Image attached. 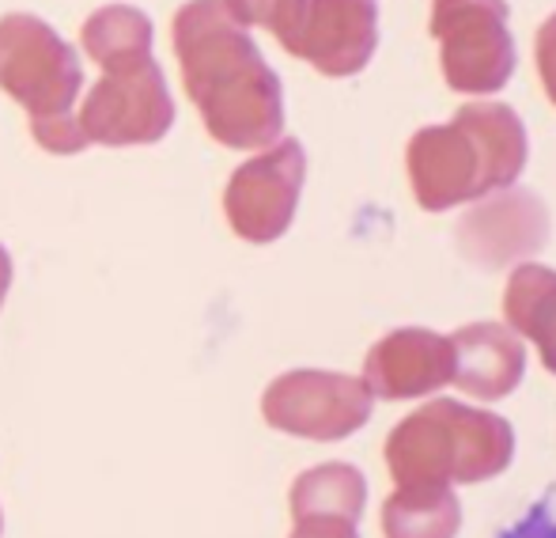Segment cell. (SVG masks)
Returning <instances> with one entry per match:
<instances>
[{
  "mask_svg": "<svg viewBox=\"0 0 556 538\" xmlns=\"http://www.w3.org/2000/svg\"><path fill=\"white\" fill-rule=\"evenodd\" d=\"M409 509H417V524H387L390 538H451L458 527V504L443 489H402Z\"/></svg>",
  "mask_w": 556,
  "mask_h": 538,
  "instance_id": "obj_16",
  "label": "cell"
},
{
  "mask_svg": "<svg viewBox=\"0 0 556 538\" xmlns=\"http://www.w3.org/2000/svg\"><path fill=\"white\" fill-rule=\"evenodd\" d=\"M538 73H542L545 96L556 107V12L538 27Z\"/></svg>",
  "mask_w": 556,
  "mask_h": 538,
  "instance_id": "obj_18",
  "label": "cell"
},
{
  "mask_svg": "<svg viewBox=\"0 0 556 538\" xmlns=\"http://www.w3.org/2000/svg\"><path fill=\"white\" fill-rule=\"evenodd\" d=\"M303 178L307 155L300 140H277L242 163L224 190V213L235 236L247 243H273L285 236L300 205Z\"/></svg>",
  "mask_w": 556,
  "mask_h": 538,
  "instance_id": "obj_8",
  "label": "cell"
},
{
  "mask_svg": "<svg viewBox=\"0 0 556 538\" xmlns=\"http://www.w3.org/2000/svg\"><path fill=\"white\" fill-rule=\"evenodd\" d=\"M511 443L507 421L443 399L405 417L390 436L387 455L402 489H443L451 478L477 481L504 471Z\"/></svg>",
  "mask_w": 556,
  "mask_h": 538,
  "instance_id": "obj_4",
  "label": "cell"
},
{
  "mask_svg": "<svg viewBox=\"0 0 556 538\" xmlns=\"http://www.w3.org/2000/svg\"><path fill=\"white\" fill-rule=\"evenodd\" d=\"M175 53L208 137L239 152L277 145L285 129L280 80L265 65L247 23L224 0H190L178 8Z\"/></svg>",
  "mask_w": 556,
  "mask_h": 538,
  "instance_id": "obj_1",
  "label": "cell"
},
{
  "mask_svg": "<svg viewBox=\"0 0 556 538\" xmlns=\"http://www.w3.org/2000/svg\"><path fill=\"white\" fill-rule=\"evenodd\" d=\"M527 126L507 103H469L446 126L413 134L405 167L417 201L443 213L492 190H507L527 167Z\"/></svg>",
  "mask_w": 556,
  "mask_h": 538,
  "instance_id": "obj_2",
  "label": "cell"
},
{
  "mask_svg": "<svg viewBox=\"0 0 556 538\" xmlns=\"http://www.w3.org/2000/svg\"><path fill=\"white\" fill-rule=\"evenodd\" d=\"M371 399L364 379L333 372H288L269 384L262 413L273 428L307 440H341L371 417Z\"/></svg>",
  "mask_w": 556,
  "mask_h": 538,
  "instance_id": "obj_9",
  "label": "cell"
},
{
  "mask_svg": "<svg viewBox=\"0 0 556 538\" xmlns=\"http://www.w3.org/2000/svg\"><path fill=\"white\" fill-rule=\"evenodd\" d=\"M507 323L538 341L545 368L556 372V270L519 266L507 280L504 296Z\"/></svg>",
  "mask_w": 556,
  "mask_h": 538,
  "instance_id": "obj_13",
  "label": "cell"
},
{
  "mask_svg": "<svg viewBox=\"0 0 556 538\" xmlns=\"http://www.w3.org/2000/svg\"><path fill=\"white\" fill-rule=\"evenodd\" d=\"M0 88L27 111L30 134L46 152L73 155L88 145L73 114L84 68L50 23L23 12L0 20Z\"/></svg>",
  "mask_w": 556,
  "mask_h": 538,
  "instance_id": "obj_3",
  "label": "cell"
},
{
  "mask_svg": "<svg viewBox=\"0 0 556 538\" xmlns=\"http://www.w3.org/2000/svg\"><path fill=\"white\" fill-rule=\"evenodd\" d=\"M500 538H556V486H549V493Z\"/></svg>",
  "mask_w": 556,
  "mask_h": 538,
  "instance_id": "obj_17",
  "label": "cell"
},
{
  "mask_svg": "<svg viewBox=\"0 0 556 538\" xmlns=\"http://www.w3.org/2000/svg\"><path fill=\"white\" fill-rule=\"evenodd\" d=\"M549 239V216L534 193L511 190L496 201H484L481 209L458 224V243L466 259L481 266H500L519 254L542 251Z\"/></svg>",
  "mask_w": 556,
  "mask_h": 538,
  "instance_id": "obj_11",
  "label": "cell"
},
{
  "mask_svg": "<svg viewBox=\"0 0 556 538\" xmlns=\"http://www.w3.org/2000/svg\"><path fill=\"white\" fill-rule=\"evenodd\" d=\"M507 0H432V35L440 42L443 80L462 96L504 91L515 73V38Z\"/></svg>",
  "mask_w": 556,
  "mask_h": 538,
  "instance_id": "obj_5",
  "label": "cell"
},
{
  "mask_svg": "<svg viewBox=\"0 0 556 538\" xmlns=\"http://www.w3.org/2000/svg\"><path fill=\"white\" fill-rule=\"evenodd\" d=\"M265 27L292 58L323 76H356L379 46L375 0H280Z\"/></svg>",
  "mask_w": 556,
  "mask_h": 538,
  "instance_id": "obj_6",
  "label": "cell"
},
{
  "mask_svg": "<svg viewBox=\"0 0 556 538\" xmlns=\"http://www.w3.org/2000/svg\"><path fill=\"white\" fill-rule=\"evenodd\" d=\"M80 42L99 68H122L152 58V20L129 4L99 8L80 30Z\"/></svg>",
  "mask_w": 556,
  "mask_h": 538,
  "instance_id": "obj_14",
  "label": "cell"
},
{
  "mask_svg": "<svg viewBox=\"0 0 556 538\" xmlns=\"http://www.w3.org/2000/svg\"><path fill=\"white\" fill-rule=\"evenodd\" d=\"M359 509H364V478L352 466H318V471L303 474L292 489L295 520L337 516L356 524Z\"/></svg>",
  "mask_w": 556,
  "mask_h": 538,
  "instance_id": "obj_15",
  "label": "cell"
},
{
  "mask_svg": "<svg viewBox=\"0 0 556 538\" xmlns=\"http://www.w3.org/2000/svg\"><path fill=\"white\" fill-rule=\"evenodd\" d=\"M352 520H337V516H307L295 520V535L292 538H356L352 531Z\"/></svg>",
  "mask_w": 556,
  "mask_h": 538,
  "instance_id": "obj_19",
  "label": "cell"
},
{
  "mask_svg": "<svg viewBox=\"0 0 556 538\" xmlns=\"http://www.w3.org/2000/svg\"><path fill=\"white\" fill-rule=\"evenodd\" d=\"M8 285H12V259H8V251L0 247V303H4V296H8Z\"/></svg>",
  "mask_w": 556,
  "mask_h": 538,
  "instance_id": "obj_21",
  "label": "cell"
},
{
  "mask_svg": "<svg viewBox=\"0 0 556 538\" xmlns=\"http://www.w3.org/2000/svg\"><path fill=\"white\" fill-rule=\"evenodd\" d=\"M454 376L451 338L432 330H394L367 353L364 384L379 399L432 395Z\"/></svg>",
  "mask_w": 556,
  "mask_h": 538,
  "instance_id": "obj_10",
  "label": "cell"
},
{
  "mask_svg": "<svg viewBox=\"0 0 556 538\" xmlns=\"http://www.w3.org/2000/svg\"><path fill=\"white\" fill-rule=\"evenodd\" d=\"M224 4L231 8V12L247 23V27H265V23H269V15L277 12L280 0H224Z\"/></svg>",
  "mask_w": 556,
  "mask_h": 538,
  "instance_id": "obj_20",
  "label": "cell"
},
{
  "mask_svg": "<svg viewBox=\"0 0 556 538\" xmlns=\"http://www.w3.org/2000/svg\"><path fill=\"white\" fill-rule=\"evenodd\" d=\"M76 122L88 145H155L175 122V99L163 80V68L152 58L106 68L103 80L84 96Z\"/></svg>",
  "mask_w": 556,
  "mask_h": 538,
  "instance_id": "obj_7",
  "label": "cell"
},
{
  "mask_svg": "<svg viewBox=\"0 0 556 538\" xmlns=\"http://www.w3.org/2000/svg\"><path fill=\"white\" fill-rule=\"evenodd\" d=\"M454 349V376L451 384H458L462 391L477 395V399H504L519 387L522 379V341L511 330L496 323H477L462 326L451 338Z\"/></svg>",
  "mask_w": 556,
  "mask_h": 538,
  "instance_id": "obj_12",
  "label": "cell"
}]
</instances>
